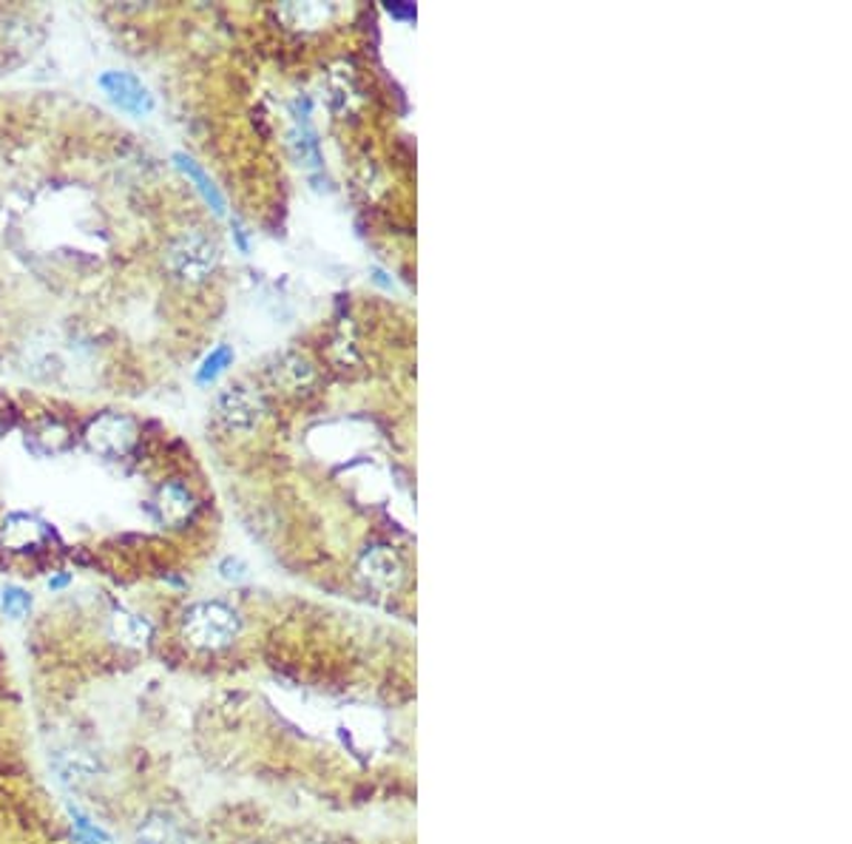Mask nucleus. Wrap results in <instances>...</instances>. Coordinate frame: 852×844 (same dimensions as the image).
<instances>
[{"label": "nucleus", "mask_w": 852, "mask_h": 844, "mask_svg": "<svg viewBox=\"0 0 852 844\" xmlns=\"http://www.w3.org/2000/svg\"><path fill=\"white\" fill-rule=\"evenodd\" d=\"M276 378H282L290 390H302L304 385H310V381H313V367H310L304 358L288 356L279 362V367H276Z\"/></svg>", "instance_id": "15"}, {"label": "nucleus", "mask_w": 852, "mask_h": 844, "mask_svg": "<svg viewBox=\"0 0 852 844\" xmlns=\"http://www.w3.org/2000/svg\"><path fill=\"white\" fill-rule=\"evenodd\" d=\"M109 634L111 640H117L120 645L143 648V645L152 640V623L139 618V614H134V611L117 609L109 618Z\"/></svg>", "instance_id": "10"}, {"label": "nucleus", "mask_w": 852, "mask_h": 844, "mask_svg": "<svg viewBox=\"0 0 852 844\" xmlns=\"http://www.w3.org/2000/svg\"><path fill=\"white\" fill-rule=\"evenodd\" d=\"M97 82L111 103L120 111H128L131 118H145L154 111V95L139 77L128 75V71H103Z\"/></svg>", "instance_id": "5"}, {"label": "nucleus", "mask_w": 852, "mask_h": 844, "mask_svg": "<svg viewBox=\"0 0 852 844\" xmlns=\"http://www.w3.org/2000/svg\"><path fill=\"white\" fill-rule=\"evenodd\" d=\"M46 541V526L32 515H9L0 526V546L9 552H32Z\"/></svg>", "instance_id": "9"}, {"label": "nucleus", "mask_w": 852, "mask_h": 844, "mask_svg": "<svg viewBox=\"0 0 852 844\" xmlns=\"http://www.w3.org/2000/svg\"><path fill=\"white\" fill-rule=\"evenodd\" d=\"M52 770L57 774V782L71 790H83L100 776V763L86 748H57L52 754Z\"/></svg>", "instance_id": "7"}, {"label": "nucleus", "mask_w": 852, "mask_h": 844, "mask_svg": "<svg viewBox=\"0 0 852 844\" xmlns=\"http://www.w3.org/2000/svg\"><path fill=\"white\" fill-rule=\"evenodd\" d=\"M284 21L293 29H318L330 21L333 7H322V3H288L279 9Z\"/></svg>", "instance_id": "13"}, {"label": "nucleus", "mask_w": 852, "mask_h": 844, "mask_svg": "<svg viewBox=\"0 0 852 844\" xmlns=\"http://www.w3.org/2000/svg\"><path fill=\"white\" fill-rule=\"evenodd\" d=\"M220 575L225 577L227 584H242V580H248V566L239 557H225L220 563Z\"/></svg>", "instance_id": "18"}, {"label": "nucleus", "mask_w": 852, "mask_h": 844, "mask_svg": "<svg viewBox=\"0 0 852 844\" xmlns=\"http://www.w3.org/2000/svg\"><path fill=\"white\" fill-rule=\"evenodd\" d=\"M66 580H69V577H57V580H48V586H52V589H60V586H66Z\"/></svg>", "instance_id": "19"}, {"label": "nucleus", "mask_w": 852, "mask_h": 844, "mask_svg": "<svg viewBox=\"0 0 852 844\" xmlns=\"http://www.w3.org/2000/svg\"><path fill=\"white\" fill-rule=\"evenodd\" d=\"M0 606H3V614L12 620H23L32 609V598H29V591H23L21 586H9L3 591V598H0Z\"/></svg>", "instance_id": "17"}, {"label": "nucleus", "mask_w": 852, "mask_h": 844, "mask_svg": "<svg viewBox=\"0 0 852 844\" xmlns=\"http://www.w3.org/2000/svg\"><path fill=\"white\" fill-rule=\"evenodd\" d=\"M358 577H361V584H365L367 589L390 595V591L399 589L401 580H404V563H401V557L395 555V549H390V546H370V549L361 555V560H358Z\"/></svg>", "instance_id": "6"}, {"label": "nucleus", "mask_w": 852, "mask_h": 844, "mask_svg": "<svg viewBox=\"0 0 852 844\" xmlns=\"http://www.w3.org/2000/svg\"><path fill=\"white\" fill-rule=\"evenodd\" d=\"M83 438L91 453L105 455V458H123V455H128L131 449H134V444H137L139 430L128 415L103 412V415H97V419L89 421Z\"/></svg>", "instance_id": "3"}, {"label": "nucleus", "mask_w": 852, "mask_h": 844, "mask_svg": "<svg viewBox=\"0 0 852 844\" xmlns=\"http://www.w3.org/2000/svg\"><path fill=\"white\" fill-rule=\"evenodd\" d=\"M173 163H177L179 171H182L188 179H191L193 188H197V191L202 193V200H205L208 206L213 208V213H216V216H225V197H222V193H220V188L213 186L211 177H208V174L202 171L200 165H197V159L188 157V154H182V152H177V154H173Z\"/></svg>", "instance_id": "12"}, {"label": "nucleus", "mask_w": 852, "mask_h": 844, "mask_svg": "<svg viewBox=\"0 0 852 844\" xmlns=\"http://www.w3.org/2000/svg\"><path fill=\"white\" fill-rule=\"evenodd\" d=\"M32 444H35L43 455H57L71 444V435L66 426L57 424V421H52V424H43L41 430H37L35 438H32Z\"/></svg>", "instance_id": "14"}, {"label": "nucleus", "mask_w": 852, "mask_h": 844, "mask_svg": "<svg viewBox=\"0 0 852 844\" xmlns=\"http://www.w3.org/2000/svg\"><path fill=\"white\" fill-rule=\"evenodd\" d=\"M231 362H234V353H231V347H216V351H213L211 356L202 362L200 373H197V381H200V385H213V381H216V378L225 373V367Z\"/></svg>", "instance_id": "16"}, {"label": "nucleus", "mask_w": 852, "mask_h": 844, "mask_svg": "<svg viewBox=\"0 0 852 844\" xmlns=\"http://www.w3.org/2000/svg\"><path fill=\"white\" fill-rule=\"evenodd\" d=\"M216 265H220V251L200 231H186L177 236L166 254V268L188 285L205 281L216 270Z\"/></svg>", "instance_id": "2"}, {"label": "nucleus", "mask_w": 852, "mask_h": 844, "mask_svg": "<svg viewBox=\"0 0 852 844\" xmlns=\"http://www.w3.org/2000/svg\"><path fill=\"white\" fill-rule=\"evenodd\" d=\"M182 637L202 652H220L239 637V614L231 606L205 600L186 611L182 618Z\"/></svg>", "instance_id": "1"}, {"label": "nucleus", "mask_w": 852, "mask_h": 844, "mask_svg": "<svg viewBox=\"0 0 852 844\" xmlns=\"http://www.w3.org/2000/svg\"><path fill=\"white\" fill-rule=\"evenodd\" d=\"M261 412H265V407H261L259 396L242 385L227 387L216 399V419L227 433H250L259 424Z\"/></svg>", "instance_id": "4"}, {"label": "nucleus", "mask_w": 852, "mask_h": 844, "mask_svg": "<svg viewBox=\"0 0 852 844\" xmlns=\"http://www.w3.org/2000/svg\"><path fill=\"white\" fill-rule=\"evenodd\" d=\"M137 844H186V836L171 813L154 810L137 828Z\"/></svg>", "instance_id": "11"}, {"label": "nucleus", "mask_w": 852, "mask_h": 844, "mask_svg": "<svg viewBox=\"0 0 852 844\" xmlns=\"http://www.w3.org/2000/svg\"><path fill=\"white\" fill-rule=\"evenodd\" d=\"M154 509H157V518L166 526H186L193 518L197 503L182 484H162L157 489V498H154Z\"/></svg>", "instance_id": "8"}]
</instances>
